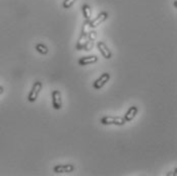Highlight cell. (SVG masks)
Masks as SVG:
<instances>
[{"mask_svg": "<svg viewBox=\"0 0 177 176\" xmlns=\"http://www.w3.org/2000/svg\"><path fill=\"white\" fill-rule=\"evenodd\" d=\"M101 123L104 125H110V124H115V125H123L125 124L124 118L122 117H114V116H104L101 118Z\"/></svg>", "mask_w": 177, "mask_h": 176, "instance_id": "6da1fadb", "label": "cell"}, {"mask_svg": "<svg viewBox=\"0 0 177 176\" xmlns=\"http://www.w3.org/2000/svg\"><path fill=\"white\" fill-rule=\"evenodd\" d=\"M42 89V83L41 82H36L34 83V86L32 88V91L30 92L29 94V97H28V100L30 102H35L37 100L38 96H39V93Z\"/></svg>", "mask_w": 177, "mask_h": 176, "instance_id": "7a4b0ae2", "label": "cell"}, {"mask_svg": "<svg viewBox=\"0 0 177 176\" xmlns=\"http://www.w3.org/2000/svg\"><path fill=\"white\" fill-rule=\"evenodd\" d=\"M109 79H110V74H108V72H105V74H103L97 79V81H96V82L93 83L94 89H96V90L101 89L102 87H104V86L106 85V83H108Z\"/></svg>", "mask_w": 177, "mask_h": 176, "instance_id": "3957f363", "label": "cell"}, {"mask_svg": "<svg viewBox=\"0 0 177 176\" xmlns=\"http://www.w3.org/2000/svg\"><path fill=\"white\" fill-rule=\"evenodd\" d=\"M107 18H108V13L106 12V11H103V12H101L97 17L95 18V20H93L92 21H90V26L91 29L93 28H97L98 26H100L102 24V22L105 21Z\"/></svg>", "mask_w": 177, "mask_h": 176, "instance_id": "277c9868", "label": "cell"}, {"mask_svg": "<svg viewBox=\"0 0 177 176\" xmlns=\"http://www.w3.org/2000/svg\"><path fill=\"white\" fill-rule=\"evenodd\" d=\"M52 104L56 110L62 108V100H61V94L59 91H54L52 93Z\"/></svg>", "mask_w": 177, "mask_h": 176, "instance_id": "5b68a950", "label": "cell"}, {"mask_svg": "<svg viewBox=\"0 0 177 176\" xmlns=\"http://www.w3.org/2000/svg\"><path fill=\"white\" fill-rule=\"evenodd\" d=\"M98 49L101 52V54L105 59H110L112 54H111V51L109 50V48L107 47V45L104 43V42H98Z\"/></svg>", "mask_w": 177, "mask_h": 176, "instance_id": "8992f818", "label": "cell"}, {"mask_svg": "<svg viewBox=\"0 0 177 176\" xmlns=\"http://www.w3.org/2000/svg\"><path fill=\"white\" fill-rule=\"evenodd\" d=\"M74 169V165L66 164V165H56L54 167V172L56 173H66V172H72Z\"/></svg>", "mask_w": 177, "mask_h": 176, "instance_id": "52a82bcc", "label": "cell"}, {"mask_svg": "<svg viewBox=\"0 0 177 176\" xmlns=\"http://www.w3.org/2000/svg\"><path fill=\"white\" fill-rule=\"evenodd\" d=\"M98 61V57L97 56H88V57H83L79 60V65H88V64H93Z\"/></svg>", "mask_w": 177, "mask_h": 176, "instance_id": "ba28073f", "label": "cell"}, {"mask_svg": "<svg viewBox=\"0 0 177 176\" xmlns=\"http://www.w3.org/2000/svg\"><path fill=\"white\" fill-rule=\"evenodd\" d=\"M136 113H137V107L136 106H132L130 108L128 109V111L126 112L125 114V116H124V120L126 122H128V121H132L134 117H136Z\"/></svg>", "mask_w": 177, "mask_h": 176, "instance_id": "9c48e42d", "label": "cell"}, {"mask_svg": "<svg viewBox=\"0 0 177 176\" xmlns=\"http://www.w3.org/2000/svg\"><path fill=\"white\" fill-rule=\"evenodd\" d=\"M88 41V35H86V34H82L78 41V44H76V50H83V49H84Z\"/></svg>", "mask_w": 177, "mask_h": 176, "instance_id": "30bf717a", "label": "cell"}, {"mask_svg": "<svg viewBox=\"0 0 177 176\" xmlns=\"http://www.w3.org/2000/svg\"><path fill=\"white\" fill-rule=\"evenodd\" d=\"M83 13H84V18H86V21H91V17H92V10H91V7L88 6V4L83 5Z\"/></svg>", "mask_w": 177, "mask_h": 176, "instance_id": "8fae6325", "label": "cell"}, {"mask_svg": "<svg viewBox=\"0 0 177 176\" xmlns=\"http://www.w3.org/2000/svg\"><path fill=\"white\" fill-rule=\"evenodd\" d=\"M36 50L41 53V54H47L48 53V48L46 47V46L44 44H37L36 45Z\"/></svg>", "mask_w": 177, "mask_h": 176, "instance_id": "7c38bea8", "label": "cell"}, {"mask_svg": "<svg viewBox=\"0 0 177 176\" xmlns=\"http://www.w3.org/2000/svg\"><path fill=\"white\" fill-rule=\"evenodd\" d=\"M90 21H86L84 22V25H83V32H82V34H86V35H88V33L91 31Z\"/></svg>", "mask_w": 177, "mask_h": 176, "instance_id": "4fadbf2b", "label": "cell"}, {"mask_svg": "<svg viewBox=\"0 0 177 176\" xmlns=\"http://www.w3.org/2000/svg\"><path fill=\"white\" fill-rule=\"evenodd\" d=\"M96 38H97V33H96L95 31H90V32L88 33V41L94 42L96 40Z\"/></svg>", "mask_w": 177, "mask_h": 176, "instance_id": "5bb4252c", "label": "cell"}, {"mask_svg": "<svg viewBox=\"0 0 177 176\" xmlns=\"http://www.w3.org/2000/svg\"><path fill=\"white\" fill-rule=\"evenodd\" d=\"M75 0H65V1L63 2V7L65 9H68L70 8V7L74 4Z\"/></svg>", "mask_w": 177, "mask_h": 176, "instance_id": "9a60e30c", "label": "cell"}, {"mask_svg": "<svg viewBox=\"0 0 177 176\" xmlns=\"http://www.w3.org/2000/svg\"><path fill=\"white\" fill-rule=\"evenodd\" d=\"M3 91H4V90H3V88H2V87H0V94H2V93H3Z\"/></svg>", "mask_w": 177, "mask_h": 176, "instance_id": "2e32d148", "label": "cell"}]
</instances>
